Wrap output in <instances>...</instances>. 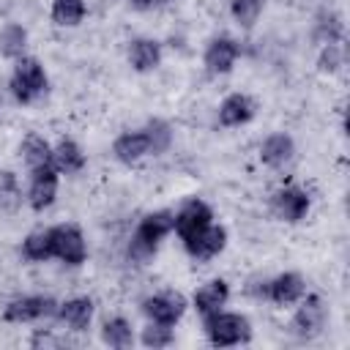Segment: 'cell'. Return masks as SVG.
I'll return each mask as SVG.
<instances>
[{
	"instance_id": "f546056e",
	"label": "cell",
	"mask_w": 350,
	"mask_h": 350,
	"mask_svg": "<svg viewBox=\"0 0 350 350\" xmlns=\"http://www.w3.org/2000/svg\"><path fill=\"white\" fill-rule=\"evenodd\" d=\"M175 342V325H161V323H148L139 331V345L150 347V350H161L170 347Z\"/></svg>"
},
{
	"instance_id": "5b68a950",
	"label": "cell",
	"mask_w": 350,
	"mask_h": 350,
	"mask_svg": "<svg viewBox=\"0 0 350 350\" xmlns=\"http://www.w3.org/2000/svg\"><path fill=\"white\" fill-rule=\"evenodd\" d=\"M328 325V304L320 293H309L295 304V312L287 323V331L301 339V342H312L317 339Z\"/></svg>"
},
{
	"instance_id": "5bb4252c",
	"label": "cell",
	"mask_w": 350,
	"mask_h": 350,
	"mask_svg": "<svg viewBox=\"0 0 350 350\" xmlns=\"http://www.w3.org/2000/svg\"><path fill=\"white\" fill-rule=\"evenodd\" d=\"M260 161L268 167V170H287L295 156H298V148H295V139L287 134V131H271L262 142H260V150H257Z\"/></svg>"
},
{
	"instance_id": "d4e9b609",
	"label": "cell",
	"mask_w": 350,
	"mask_h": 350,
	"mask_svg": "<svg viewBox=\"0 0 350 350\" xmlns=\"http://www.w3.org/2000/svg\"><path fill=\"white\" fill-rule=\"evenodd\" d=\"M27 52V27L19 22H8L0 27V57L19 60Z\"/></svg>"
},
{
	"instance_id": "30bf717a",
	"label": "cell",
	"mask_w": 350,
	"mask_h": 350,
	"mask_svg": "<svg viewBox=\"0 0 350 350\" xmlns=\"http://www.w3.org/2000/svg\"><path fill=\"white\" fill-rule=\"evenodd\" d=\"M271 211L279 221H287V224H298L306 219V213L312 211V194L298 186V183H287V186H279L273 194H271Z\"/></svg>"
},
{
	"instance_id": "6da1fadb",
	"label": "cell",
	"mask_w": 350,
	"mask_h": 350,
	"mask_svg": "<svg viewBox=\"0 0 350 350\" xmlns=\"http://www.w3.org/2000/svg\"><path fill=\"white\" fill-rule=\"evenodd\" d=\"M175 224V213L170 208H159V211H148L139 216V221L134 224V232L129 235L126 243V260L131 265H148L159 246L164 243V238L172 232Z\"/></svg>"
},
{
	"instance_id": "9c48e42d",
	"label": "cell",
	"mask_w": 350,
	"mask_h": 350,
	"mask_svg": "<svg viewBox=\"0 0 350 350\" xmlns=\"http://www.w3.org/2000/svg\"><path fill=\"white\" fill-rule=\"evenodd\" d=\"M57 191H60V172L55 170V164H46V167H38V170L27 172L25 202L36 213L49 211L55 205V200H57Z\"/></svg>"
},
{
	"instance_id": "8fae6325",
	"label": "cell",
	"mask_w": 350,
	"mask_h": 350,
	"mask_svg": "<svg viewBox=\"0 0 350 350\" xmlns=\"http://www.w3.org/2000/svg\"><path fill=\"white\" fill-rule=\"evenodd\" d=\"M175 213V224H172V232H178L180 243H186L189 238H194L197 232H202L208 224H213V208L200 200V197H189L178 205Z\"/></svg>"
},
{
	"instance_id": "f1b7e54d",
	"label": "cell",
	"mask_w": 350,
	"mask_h": 350,
	"mask_svg": "<svg viewBox=\"0 0 350 350\" xmlns=\"http://www.w3.org/2000/svg\"><path fill=\"white\" fill-rule=\"evenodd\" d=\"M22 186L11 170H0V213H11L22 202Z\"/></svg>"
},
{
	"instance_id": "cb8c5ba5",
	"label": "cell",
	"mask_w": 350,
	"mask_h": 350,
	"mask_svg": "<svg viewBox=\"0 0 350 350\" xmlns=\"http://www.w3.org/2000/svg\"><path fill=\"white\" fill-rule=\"evenodd\" d=\"M142 131L148 137V145H150V156H164L170 148H172V139H175V131H172V123L164 120V118H148L142 123Z\"/></svg>"
},
{
	"instance_id": "603a6c76",
	"label": "cell",
	"mask_w": 350,
	"mask_h": 350,
	"mask_svg": "<svg viewBox=\"0 0 350 350\" xmlns=\"http://www.w3.org/2000/svg\"><path fill=\"white\" fill-rule=\"evenodd\" d=\"M19 156H22V164L30 170H38V167H46L52 164V142L44 139L41 134L30 131L22 142H19Z\"/></svg>"
},
{
	"instance_id": "2e32d148",
	"label": "cell",
	"mask_w": 350,
	"mask_h": 350,
	"mask_svg": "<svg viewBox=\"0 0 350 350\" xmlns=\"http://www.w3.org/2000/svg\"><path fill=\"white\" fill-rule=\"evenodd\" d=\"M93 314H96V304H93V298H88V295H71V298H66V301L57 304V314H55V320H57L60 325H66L68 331L82 334V331L90 328Z\"/></svg>"
},
{
	"instance_id": "ffe728a7",
	"label": "cell",
	"mask_w": 350,
	"mask_h": 350,
	"mask_svg": "<svg viewBox=\"0 0 350 350\" xmlns=\"http://www.w3.org/2000/svg\"><path fill=\"white\" fill-rule=\"evenodd\" d=\"M52 164L60 175H79L88 167V156L82 150V145L71 137H60L52 145Z\"/></svg>"
},
{
	"instance_id": "277c9868",
	"label": "cell",
	"mask_w": 350,
	"mask_h": 350,
	"mask_svg": "<svg viewBox=\"0 0 350 350\" xmlns=\"http://www.w3.org/2000/svg\"><path fill=\"white\" fill-rule=\"evenodd\" d=\"M306 276L298 271H282L271 279L262 282H252L246 287V293L257 301H271L276 306H295L304 295H306Z\"/></svg>"
},
{
	"instance_id": "d6a6232c",
	"label": "cell",
	"mask_w": 350,
	"mask_h": 350,
	"mask_svg": "<svg viewBox=\"0 0 350 350\" xmlns=\"http://www.w3.org/2000/svg\"><path fill=\"white\" fill-rule=\"evenodd\" d=\"M164 3H170V0H129V5L137 11H150V8H159Z\"/></svg>"
},
{
	"instance_id": "44dd1931",
	"label": "cell",
	"mask_w": 350,
	"mask_h": 350,
	"mask_svg": "<svg viewBox=\"0 0 350 350\" xmlns=\"http://www.w3.org/2000/svg\"><path fill=\"white\" fill-rule=\"evenodd\" d=\"M312 38L323 46V44H342L345 41V22L334 8H323L317 11L314 22H312Z\"/></svg>"
},
{
	"instance_id": "4fadbf2b",
	"label": "cell",
	"mask_w": 350,
	"mask_h": 350,
	"mask_svg": "<svg viewBox=\"0 0 350 350\" xmlns=\"http://www.w3.org/2000/svg\"><path fill=\"white\" fill-rule=\"evenodd\" d=\"M257 115V101L249 96V93H227L221 101H219V109H216V120L221 129H241L246 123H252Z\"/></svg>"
},
{
	"instance_id": "83f0119b",
	"label": "cell",
	"mask_w": 350,
	"mask_h": 350,
	"mask_svg": "<svg viewBox=\"0 0 350 350\" xmlns=\"http://www.w3.org/2000/svg\"><path fill=\"white\" fill-rule=\"evenodd\" d=\"M262 8H265V0H230V16L243 30H252L260 22Z\"/></svg>"
},
{
	"instance_id": "e0dca14e",
	"label": "cell",
	"mask_w": 350,
	"mask_h": 350,
	"mask_svg": "<svg viewBox=\"0 0 350 350\" xmlns=\"http://www.w3.org/2000/svg\"><path fill=\"white\" fill-rule=\"evenodd\" d=\"M126 60L137 74H150L161 66V41L150 36H137L126 46Z\"/></svg>"
},
{
	"instance_id": "4dcf8cb0",
	"label": "cell",
	"mask_w": 350,
	"mask_h": 350,
	"mask_svg": "<svg viewBox=\"0 0 350 350\" xmlns=\"http://www.w3.org/2000/svg\"><path fill=\"white\" fill-rule=\"evenodd\" d=\"M345 66V46L342 44H323L317 52V68L323 74H336Z\"/></svg>"
},
{
	"instance_id": "7c38bea8",
	"label": "cell",
	"mask_w": 350,
	"mask_h": 350,
	"mask_svg": "<svg viewBox=\"0 0 350 350\" xmlns=\"http://www.w3.org/2000/svg\"><path fill=\"white\" fill-rule=\"evenodd\" d=\"M238 57H241V44H238L232 36L219 33V36H213V38L205 44L202 66H205V71H208L211 77H224V74H230V71L235 68Z\"/></svg>"
},
{
	"instance_id": "4316f807",
	"label": "cell",
	"mask_w": 350,
	"mask_h": 350,
	"mask_svg": "<svg viewBox=\"0 0 350 350\" xmlns=\"http://www.w3.org/2000/svg\"><path fill=\"white\" fill-rule=\"evenodd\" d=\"M52 22L57 27H77L88 16L85 0H52Z\"/></svg>"
},
{
	"instance_id": "1f68e13d",
	"label": "cell",
	"mask_w": 350,
	"mask_h": 350,
	"mask_svg": "<svg viewBox=\"0 0 350 350\" xmlns=\"http://www.w3.org/2000/svg\"><path fill=\"white\" fill-rule=\"evenodd\" d=\"M71 342L66 336H57L55 331L49 328H38L33 336H30V347H68Z\"/></svg>"
},
{
	"instance_id": "9a60e30c",
	"label": "cell",
	"mask_w": 350,
	"mask_h": 350,
	"mask_svg": "<svg viewBox=\"0 0 350 350\" xmlns=\"http://www.w3.org/2000/svg\"><path fill=\"white\" fill-rule=\"evenodd\" d=\"M224 246H227V227L224 224H216V221L208 224L202 232H197L194 238H189L183 243L186 254L191 260H197V262H208V260L219 257L224 252Z\"/></svg>"
},
{
	"instance_id": "52a82bcc",
	"label": "cell",
	"mask_w": 350,
	"mask_h": 350,
	"mask_svg": "<svg viewBox=\"0 0 350 350\" xmlns=\"http://www.w3.org/2000/svg\"><path fill=\"white\" fill-rule=\"evenodd\" d=\"M186 309H189V301L178 290H159L139 301V312L145 314V320L161 323V325H178Z\"/></svg>"
},
{
	"instance_id": "3957f363",
	"label": "cell",
	"mask_w": 350,
	"mask_h": 350,
	"mask_svg": "<svg viewBox=\"0 0 350 350\" xmlns=\"http://www.w3.org/2000/svg\"><path fill=\"white\" fill-rule=\"evenodd\" d=\"M202 331H205V339L213 347H238V345L252 342V323L241 312L219 309L213 314H205L202 317Z\"/></svg>"
},
{
	"instance_id": "7a4b0ae2",
	"label": "cell",
	"mask_w": 350,
	"mask_h": 350,
	"mask_svg": "<svg viewBox=\"0 0 350 350\" xmlns=\"http://www.w3.org/2000/svg\"><path fill=\"white\" fill-rule=\"evenodd\" d=\"M46 88H49V77H46V68L38 57L22 55L19 60H14V68L8 77V90H11L16 104L38 101L46 93Z\"/></svg>"
},
{
	"instance_id": "8992f818",
	"label": "cell",
	"mask_w": 350,
	"mask_h": 350,
	"mask_svg": "<svg viewBox=\"0 0 350 350\" xmlns=\"http://www.w3.org/2000/svg\"><path fill=\"white\" fill-rule=\"evenodd\" d=\"M57 304L52 295L30 293V295H16L3 306V320L14 325H27V323H41V320H55Z\"/></svg>"
},
{
	"instance_id": "484cf974",
	"label": "cell",
	"mask_w": 350,
	"mask_h": 350,
	"mask_svg": "<svg viewBox=\"0 0 350 350\" xmlns=\"http://www.w3.org/2000/svg\"><path fill=\"white\" fill-rule=\"evenodd\" d=\"M19 252L27 262H46L52 260V241H49V227L46 230H33L22 238Z\"/></svg>"
},
{
	"instance_id": "7402d4cb",
	"label": "cell",
	"mask_w": 350,
	"mask_h": 350,
	"mask_svg": "<svg viewBox=\"0 0 350 350\" xmlns=\"http://www.w3.org/2000/svg\"><path fill=\"white\" fill-rule=\"evenodd\" d=\"M101 342L107 347H115V350H129L134 342H137V334H134V325L131 320H126L123 314H112L101 323Z\"/></svg>"
},
{
	"instance_id": "d6986e66",
	"label": "cell",
	"mask_w": 350,
	"mask_h": 350,
	"mask_svg": "<svg viewBox=\"0 0 350 350\" xmlns=\"http://www.w3.org/2000/svg\"><path fill=\"white\" fill-rule=\"evenodd\" d=\"M227 301H230V284H227V279H219V276L216 279H208L205 284H200L194 290V295H191V306L202 317L224 309Z\"/></svg>"
},
{
	"instance_id": "ac0fdd59",
	"label": "cell",
	"mask_w": 350,
	"mask_h": 350,
	"mask_svg": "<svg viewBox=\"0 0 350 350\" xmlns=\"http://www.w3.org/2000/svg\"><path fill=\"white\" fill-rule=\"evenodd\" d=\"M112 156H115V161H120V164H126V167H131V164L148 159V156H150V145H148V137H145L142 126H139V129L120 131V134L112 139Z\"/></svg>"
},
{
	"instance_id": "ba28073f",
	"label": "cell",
	"mask_w": 350,
	"mask_h": 350,
	"mask_svg": "<svg viewBox=\"0 0 350 350\" xmlns=\"http://www.w3.org/2000/svg\"><path fill=\"white\" fill-rule=\"evenodd\" d=\"M49 241H52V260H60L71 268H79L88 260V241L77 224L66 221L49 227Z\"/></svg>"
}]
</instances>
